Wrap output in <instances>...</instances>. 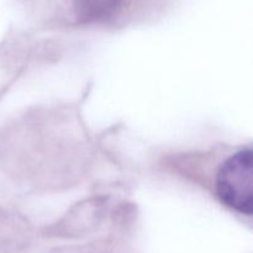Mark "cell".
I'll return each mask as SVG.
<instances>
[{"label": "cell", "instance_id": "6da1fadb", "mask_svg": "<svg viewBox=\"0 0 253 253\" xmlns=\"http://www.w3.org/2000/svg\"><path fill=\"white\" fill-rule=\"evenodd\" d=\"M252 156L250 148L235 153L222 163L216 175V190L221 202L249 216L253 212Z\"/></svg>", "mask_w": 253, "mask_h": 253}, {"label": "cell", "instance_id": "7a4b0ae2", "mask_svg": "<svg viewBox=\"0 0 253 253\" xmlns=\"http://www.w3.org/2000/svg\"><path fill=\"white\" fill-rule=\"evenodd\" d=\"M123 6V0H73L79 21L98 22L111 19Z\"/></svg>", "mask_w": 253, "mask_h": 253}]
</instances>
